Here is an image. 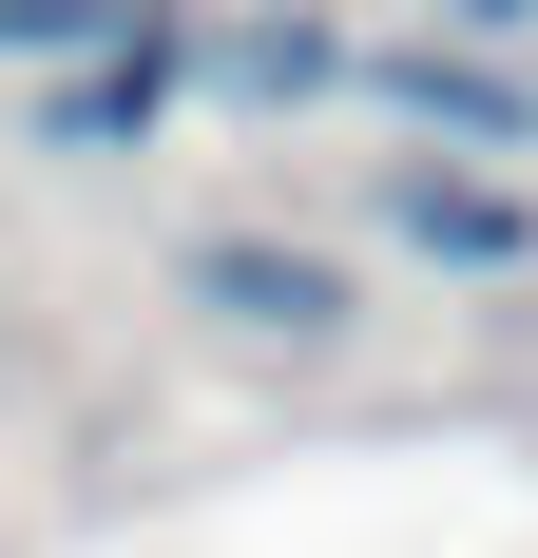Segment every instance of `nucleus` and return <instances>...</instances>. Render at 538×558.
Here are the masks:
<instances>
[{
	"instance_id": "obj_5",
	"label": "nucleus",
	"mask_w": 538,
	"mask_h": 558,
	"mask_svg": "<svg viewBox=\"0 0 538 558\" xmlns=\"http://www.w3.org/2000/svg\"><path fill=\"white\" fill-rule=\"evenodd\" d=\"M231 77H250V97H327V77H346V39H327V20H250V39H231Z\"/></svg>"
},
{
	"instance_id": "obj_2",
	"label": "nucleus",
	"mask_w": 538,
	"mask_h": 558,
	"mask_svg": "<svg viewBox=\"0 0 538 558\" xmlns=\"http://www.w3.org/2000/svg\"><path fill=\"white\" fill-rule=\"evenodd\" d=\"M193 308H231V328H346V270L269 251V231H212L193 251Z\"/></svg>"
},
{
	"instance_id": "obj_4",
	"label": "nucleus",
	"mask_w": 538,
	"mask_h": 558,
	"mask_svg": "<svg viewBox=\"0 0 538 558\" xmlns=\"http://www.w3.org/2000/svg\"><path fill=\"white\" fill-rule=\"evenodd\" d=\"M384 97L424 116V135H462V155H500V135H538L519 77H481V58H384Z\"/></svg>"
},
{
	"instance_id": "obj_7",
	"label": "nucleus",
	"mask_w": 538,
	"mask_h": 558,
	"mask_svg": "<svg viewBox=\"0 0 538 558\" xmlns=\"http://www.w3.org/2000/svg\"><path fill=\"white\" fill-rule=\"evenodd\" d=\"M442 20H462V39H500V20H519V0H442Z\"/></svg>"
},
{
	"instance_id": "obj_1",
	"label": "nucleus",
	"mask_w": 538,
	"mask_h": 558,
	"mask_svg": "<svg viewBox=\"0 0 538 558\" xmlns=\"http://www.w3.org/2000/svg\"><path fill=\"white\" fill-rule=\"evenodd\" d=\"M384 231H404V251H442V270H519V251H538L519 193H500V173H442V155L384 173Z\"/></svg>"
},
{
	"instance_id": "obj_3",
	"label": "nucleus",
	"mask_w": 538,
	"mask_h": 558,
	"mask_svg": "<svg viewBox=\"0 0 538 558\" xmlns=\"http://www.w3.org/2000/svg\"><path fill=\"white\" fill-rule=\"evenodd\" d=\"M155 116H173V39L135 20V39H115L97 77H58V116H39V135H77V155H115V135H155Z\"/></svg>"
},
{
	"instance_id": "obj_6",
	"label": "nucleus",
	"mask_w": 538,
	"mask_h": 558,
	"mask_svg": "<svg viewBox=\"0 0 538 558\" xmlns=\"http://www.w3.org/2000/svg\"><path fill=\"white\" fill-rule=\"evenodd\" d=\"M115 20H135V0H0V39H20V58H58V39H115Z\"/></svg>"
}]
</instances>
